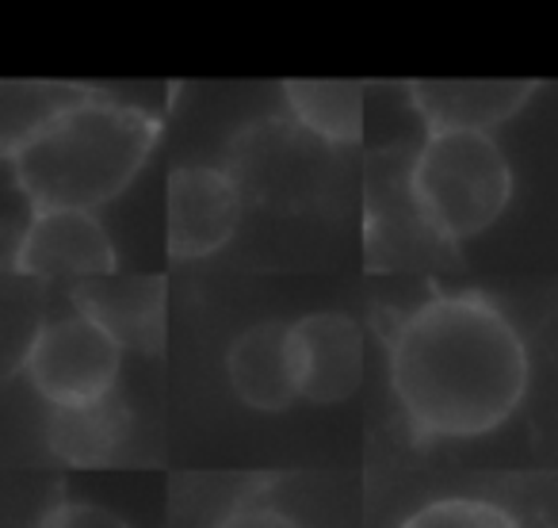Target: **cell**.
<instances>
[{
  "mask_svg": "<svg viewBox=\"0 0 558 528\" xmlns=\"http://www.w3.org/2000/svg\"><path fill=\"white\" fill-rule=\"evenodd\" d=\"M405 188L436 241L486 233L512 200V169L494 134L428 131L410 161Z\"/></svg>",
  "mask_w": 558,
  "mask_h": 528,
  "instance_id": "cell-3",
  "label": "cell"
},
{
  "mask_svg": "<svg viewBox=\"0 0 558 528\" xmlns=\"http://www.w3.org/2000/svg\"><path fill=\"white\" fill-rule=\"evenodd\" d=\"M215 528H303L291 513L271 509V505H238Z\"/></svg>",
  "mask_w": 558,
  "mask_h": 528,
  "instance_id": "cell-15",
  "label": "cell"
},
{
  "mask_svg": "<svg viewBox=\"0 0 558 528\" xmlns=\"http://www.w3.org/2000/svg\"><path fill=\"white\" fill-rule=\"evenodd\" d=\"M226 375L230 387L248 410L279 413L295 403V380H291L288 357V322H256L233 337L226 352Z\"/></svg>",
  "mask_w": 558,
  "mask_h": 528,
  "instance_id": "cell-10",
  "label": "cell"
},
{
  "mask_svg": "<svg viewBox=\"0 0 558 528\" xmlns=\"http://www.w3.org/2000/svg\"><path fill=\"white\" fill-rule=\"evenodd\" d=\"M116 264V241L88 211H35L16 245V268L39 280H96Z\"/></svg>",
  "mask_w": 558,
  "mask_h": 528,
  "instance_id": "cell-7",
  "label": "cell"
},
{
  "mask_svg": "<svg viewBox=\"0 0 558 528\" xmlns=\"http://www.w3.org/2000/svg\"><path fill=\"white\" fill-rule=\"evenodd\" d=\"M535 85L527 81H417L410 85L413 111L428 131H474L489 134L497 123L512 119Z\"/></svg>",
  "mask_w": 558,
  "mask_h": 528,
  "instance_id": "cell-9",
  "label": "cell"
},
{
  "mask_svg": "<svg viewBox=\"0 0 558 528\" xmlns=\"http://www.w3.org/2000/svg\"><path fill=\"white\" fill-rule=\"evenodd\" d=\"M73 311L100 326L119 352L161 357L169 337V288L161 276H96L73 291Z\"/></svg>",
  "mask_w": 558,
  "mask_h": 528,
  "instance_id": "cell-8",
  "label": "cell"
},
{
  "mask_svg": "<svg viewBox=\"0 0 558 528\" xmlns=\"http://www.w3.org/2000/svg\"><path fill=\"white\" fill-rule=\"evenodd\" d=\"M169 256L199 261L230 245L241 226V188L218 165H177L169 172Z\"/></svg>",
  "mask_w": 558,
  "mask_h": 528,
  "instance_id": "cell-6",
  "label": "cell"
},
{
  "mask_svg": "<svg viewBox=\"0 0 558 528\" xmlns=\"http://www.w3.org/2000/svg\"><path fill=\"white\" fill-rule=\"evenodd\" d=\"M131 436V410L111 391L108 398L73 410H50L47 444L58 459L73 467H100L119 456V448Z\"/></svg>",
  "mask_w": 558,
  "mask_h": 528,
  "instance_id": "cell-11",
  "label": "cell"
},
{
  "mask_svg": "<svg viewBox=\"0 0 558 528\" xmlns=\"http://www.w3.org/2000/svg\"><path fill=\"white\" fill-rule=\"evenodd\" d=\"M398 528H520L509 509L486 497H436L413 509Z\"/></svg>",
  "mask_w": 558,
  "mask_h": 528,
  "instance_id": "cell-13",
  "label": "cell"
},
{
  "mask_svg": "<svg viewBox=\"0 0 558 528\" xmlns=\"http://www.w3.org/2000/svg\"><path fill=\"white\" fill-rule=\"evenodd\" d=\"M527 380L524 337L478 291L425 299L390 337V387L421 441L497 429L520 406Z\"/></svg>",
  "mask_w": 558,
  "mask_h": 528,
  "instance_id": "cell-1",
  "label": "cell"
},
{
  "mask_svg": "<svg viewBox=\"0 0 558 528\" xmlns=\"http://www.w3.org/2000/svg\"><path fill=\"white\" fill-rule=\"evenodd\" d=\"M35 528H131V520H123L116 509L108 505H96V502H58L35 520Z\"/></svg>",
  "mask_w": 558,
  "mask_h": 528,
  "instance_id": "cell-14",
  "label": "cell"
},
{
  "mask_svg": "<svg viewBox=\"0 0 558 528\" xmlns=\"http://www.w3.org/2000/svg\"><path fill=\"white\" fill-rule=\"evenodd\" d=\"M123 352L77 311L43 322L24 352V375L50 410L100 403L116 391Z\"/></svg>",
  "mask_w": 558,
  "mask_h": 528,
  "instance_id": "cell-4",
  "label": "cell"
},
{
  "mask_svg": "<svg viewBox=\"0 0 558 528\" xmlns=\"http://www.w3.org/2000/svg\"><path fill=\"white\" fill-rule=\"evenodd\" d=\"M288 357L295 395L314 406L344 403L364 383V329L341 311L288 322Z\"/></svg>",
  "mask_w": 558,
  "mask_h": 528,
  "instance_id": "cell-5",
  "label": "cell"
},
{
  "mask_svg": "<svg viewBox=\"0 0 558 528\" xmlns=\"http://www.w3.org/2000/svg\"><path fill=\"white\" fill-rule=\"evenodd\" d=\"M283 100L299 127L322 142L352 146L364 134V85L356 81H291Z\"/></svg>",
  "mask_w": 558,
  "mask_h": 528,
  "instance_id": "cell-12",
  "label": "cell"
},
{
  "mask_svg": "<svg viewBox=\"0 0 558 528\" xmlns=\"http://www.w3.org/2000/svg\"><path fill=\"white\" fill-rule=\"evenodd\" d=\"M161 119L108 93H77L9 154L32 211H96L146 169Z\"/></svg>",
  "mask_w": 558,
  "mask_h": 528,
  "instance_id": "cell-2",
  "label": "cell"
}]
</instances>
